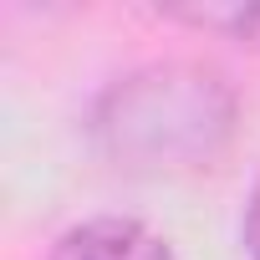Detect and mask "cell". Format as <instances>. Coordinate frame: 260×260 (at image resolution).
<instances>
[{
  "instance_id": "7a4b0ae2",
  "label": "cell",
  "mask_w": 260,
  "mask_h": 260,
  "mask_svg": "<svg viewBox=\"0 0 260 260\" xmlns=\"http://www.w3.org/2000/svg\"><path fill=\"white\" fill-rule=\"evenodd\" d=\"M46 260H174L169 240L153 235L138 219H122V214H97L72 224Z\"/></svg>"
},
{
  "instance_id": "277c9868",
  "label": "cell",
  "mask_w": 260,
  "mask_h": 260,
  "mask_svg": "<svg viewBox=\"0 0 260 260\" xmlns=\"http://www.w3.org/2000/svg\"><path fill=\"white\" fill-rule=\"evenodd\" d=\"M245 250H250V260H260V179H255L250 204H245Z\"/></svg>"
},
{
  "instance_id": "3957f363",
  "label": "cell",
  "mask_w": 260,
  "mask_h": 260,
  "mask_svg": "<svg viewBox=\"0 0 260 260\" xmlns=\"http://www.w3.org/2000/svg\"><path fill=\"white\" fill-rule=\"evenodd\" d=\"M174 21L219 31V36H230V41L260 51V6H199V11H174Z\"/></svg>"
},
{
  "instance_id": "6da1fadb",
  "label": "cell",
  "mask_w": 260,
  "mask_h": 260,
  "mask_svg": "<svg viewBox=\"0 0 260 260\" xmlns=\"http://www.w3.org/2000/svg\"><path fill=\"white\" fill-rule=\"evenodd\" d=\"M235 133V92L194 61H158L117 77L97 102V143L117 169H209Z\"/></svg>"
}]
</instances>
